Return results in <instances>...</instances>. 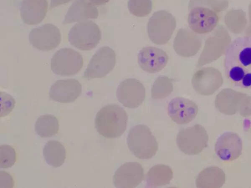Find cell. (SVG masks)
Returning a JSON list of instances; mask_svg holds the SVG:
<instances>
[{"instance_id": "7", "label": "cell", "mask_w": 251, "mask_h": 188, "mask_svg": "<svg viewBox=\"0 0 251 188\" xmlns=\"http://www.w3.org/2000/svg\"><path fill=\"white\" fill-rule=\"evenodd\" d=\"M188 16L189 26L199 34L208 33L216 27L219 22L218 11L205 5H189Z\"/></svg>"}, {"instance_id": "16", "label": "cell", "mask_w": 251, "mask_h": 188, "mask_svg": "<svg viewBox=\"0 0 251 188\" xmlns=\"http://www.w3.org/2000/svg\"><path fill=\"white\" fill-rule=\"evenodd\" d=\"M169 57L163 49L154 47H143L138 55V62L144 71L154 73L166 66Z\"/></svg>"}, {"instance_id": "30", "label": "cell", "mask_w": 251, "mask_h": 188, "mask_svg": "<svg viewBox=\"0 0 251 188\" xmlns=\"http://www.w3.org/2000/svg\"><path fill=\"white\" fill-rule=\"evenodd\" d=\"M0 118L8 115L14 107L15 101L13 97L5 92H0Z\"/></svg>"}, {"instance_id": "28", "label": "cell", "mask_w": 251, "mask_h": 188, "mask_svg": "<svg viewBox=\"0 0 251 188\" xmlns=\"http://www.w3.org/2000/svg\"><path fill=\"white\" fill-rule=\"evenodd\" d=\"M16 161V153L12 146L2 144L0 146V167L7 168L12 166Z\"/></svg>"}, {"instance_id": "1", "label": "cell", "mask_w": 251, "mask_h": 188, "mask_svg": "<svg viewBox=\"0 0 251 188\" xmlns=\"http://www.w3.org/2000/svg\"><path fill=\"white\" fill-rule=\"evenodd\" d=\"M224 66L227 78L235 87L251 89V36L239 37L230 43Z\"/></svg>"}, {"instance_id": "29", "label": "cell", "mask_w": 251, "mask_h": 188, "mask_svg": "<svg viewBox=\"0 0 251 188\" xmlns=\"http://www.w3.org/2000/svg\"><path fill=\"white\" fill-rule=\"evenodd\" d=\"M188 5H205L219 12L227 8L228 2L227 0H190Z\"/></svg>"}, {"instance_id": "19", "label": "cell", "mask_w": 251, "mask_h": 188, "mask_svg": "<svg viewBox=\"0 0 251 188\" xmlns=\"http://www.w3.org/2000/svg\"><path fill=\"white\" fill-rule=\"evenodd\" d=\"M247 94L231 89L222 90L216 96L215 106L221 113L233 115L239 112L242 101Z\"/></svg>"}, {"instance_id": "4", "label": "cell", "mask_w": 251, "mask_h": 188, "mask_svg": "<svg viewBox=\"0 0 251 188\" xmlns=\"http://www.w3.org/2000/svg\"><path fill=\"white\" fill-rule=\"evenodd\" d=\"M175 18L165 10L154 12L150 18L147 30L149 38L153 43L161 45L170 39L176 27Z\"/></svg>"}, {"instance_id": "21", "label": "cell", "mask_w": 251, "mask_h": 188, "mask_svg": "<svg viewBox=\"0 0 251 188\" xmlns=\"http://www.w3.org/2000/svg\"><path fill=\"white\" fill-rule=\"evenodd\" d=\"M98 15V9L89 0H75L69 8L63 24L97 19Z\"/></svg>"}, {"instance_id": "26", "label": "cell", "mask_w": 251, "mask_h": 188, "mask_svg": "<svg viewBox=\"0 0 251 188\" xmlns=\"http://www.w3.org/2000/svg\"><path fill=\"white\" fill-rule=\"evenodd\" d=\"M172 79L166 76H160L156 78L151 88V97L154 99L164 98L173 91Z\"/></svg>"}, {"instance_id": "10", "label": "cell", "mask_w": 251, "mask_h": 188, "mask_svg": "<svg viewBox=\"0 0 251 188\" xmlns=\"http://www.w3.org/2000/svg\"><path fill=\"white\" fill-rule=\"evenodd\" d=\"M61 35L58 28L51 24H46L32 29L29 34L30 43L35 48L49 51L60 43Z\"/></svg>"}, {"instance_id": "23", "label": "cell", "mask_w": 251, "mask_h": 188, "mask_svg": "<svg viewBox=\"0 0 251 188\" xmlns=\"http://www.w3.org/2000/svg\"><path fill=\"white\" fill-rule=\"evenodd\" d=\"M46 163L54 167L61 166L66 159V150L63 144L57 141L50 140L47 142L43 150Z\"/></svg>"}, {"instance_id": "18", "label": "cell", "mask_w": 251, "mask_h": 188, "mask_svg": "<svg viewBox=\"0 0 251 188\" xmlns=\"http://www.w3.org/2000/svg\"><path fill=\"white\" fill-rule=\"evenodd\" d=\"M201 46V38L188 28L179 29L174 40L176 52L183 57H190L197 54Z\"/></svg>"}, {"instance_id": "2", "label": "cell", "mask_w": 251, "mask_h": 188, "mask_svg": "<svg viewBox=\"0 0 251 188\" xmlns=\"http://www.w3.org/2000/svg\"><path fill=\"white\" fill-rule=\"evenodd\" d=\"M127 115L124 109L117 104H108L97 113L95 127L97 132L106 138H118L126 128Z\"/></svg>"}, {"instance_id": "6", "label": "cell", "mask_w": 251, "mask_h": 188, "mask_svg": "<svg viewBox=\"0 0 251 188\" xmlns=\"http://www.w3.org/2000/svg\"><path fill=\"white\" fill-rule=\"evenodd\" d=\"M208 136L205 128L196 124L192 127L181 129L177 134L176 144L184 153L198 154L208 145Z\"/></svg>"}, {"instance_id": "24", "label": "cell", "mask_w": 251, "mask_h": 188, "mask_svg": "<svg viewBox=\"0 0 251 188\" xmlns=\"http://www.w3.org/2000/svg\"><path fill=\"white\" fill-rule=\"evenodd\" d=\"M173 177V171L168 165L156 164L150 169L146 174L148 186L157 187L168 185Z\"/></svg>"}, {"instance_id": "12", "label": "cell", "mask_w": 251, "mask_h": 188, "mask_svg": "<svg viewBox=\"0 0 251 188\" xmlns=\"http://www.w3.org/2000/svg\"><path fill=\"white\" fill-rule=\"evenodd\" d=\"M116 95L118 101L125 107L135 108L145 98V88L143 84L135 78H127L120 83Z\"/></svg>"}, {"instance_id": "9", "label": "cell", "mask_w": 251, "mask_h": 188, "mask_svg": "<svg viewBox=\"0 0 251 188\" xmlns=\"http://www.w3.org/2000/svg\"><path fill=\"white\" fill-rule=\"evenodd\" d=\"M116 54L107 46L100 48L92 57L83 77L87 79L101 78L106 76L114 68Z\"/></svg>"}, {"instance_id": "33", "label": "cell", "mask_w": 251, "mask_h": 188, "mask_svg": "<svg viewBox=\"0 0 251 188\" xmlns=\"http://www.w3.org/2000/svg\"><path fill=\"white\" fill-rule=\"evenodd\" d=\"M72 0H50V9L56 7L58 5L65 4Z\"/></svg>"}, {"instance_id": "11", "label": "cell", "mask_w": 251, "mask_h": 188, "mask_svg": "<svg viewBox=\"0 0 251 188\" xmlns=\"http://www.w3.org/2000/svg\"><path fill=\"white\" fill-rule=\"evenodd\" d=\"M221 73L213 67H206L197 70L192 78L194 89L199 94L209 95L213 94L223 84Z\"/></svg>"}, {"instance_id": "34", "label": "cell", "mask_w": 251, "mask_h": 188, "mask_svg": "<svg viewBox=\"0 0 251 188\" xmlns=\"http://www.w3.org/2000/svg\"><path fill=\"white\" fill-rule=\"evenodd\" d=\"M94 5H104L109 1V0H89Z\"/></svg>"}, {"instance_id": "31", "label": "cell", "mask_w": 251, "mask_h": 188, "mask_svg": "<svg viewBox=\"0 0 251 188\" xmlns=\"http://www.w3.org/2000/svg\"><path fill=\"white\" fill-rule=\"evenodd\" d=\"M240 115L244 117L251 116V95L247 94L244 98L239 111Z\"/></svg>"}, {"instance_id": "15", "label": "cell", "mask_w": 251, "mask_h": 188, "mask_svg": "<svg viewBox=\"0 0 251 188\" xmlns=\"http://www.w3.org/2000/svg\"><path fill=\"white\" fill-rule=\"evenodd\" d=\"M198 112L197 105L193 101L182 97L172 99L168 107L169 117L178 124H185L193 120Z\"/></svg>"}, {"instance_id": "5", "label": "cell", "mask_w": 251, "mask_h": 188, "mask_svg": "<svg viewBox=\"0 0 251 188\" xmlns=\"http://www.w3.org/2000/svg\"><path fill=\"white\" fill-rule=\"evenodd\" d=\"M100 39L101 32L99 27L91 21L76 23L68 34L70 44L82 50H90L95 47Z\"/></svg>"}, {"instance_id": "32", "label": "cell", "mask_w": 251, "mask_h": 188, "mask_svg": "<svg viewBox=\"0 0 251 188\" xmlns=\"http://www.w3.org/2000/svg\"><path fill=\"white\" fill-rule=\"evenodd\" d=\"M14 180L11 176L4 171L0 172V188H12Z\"/></svg>"}, {"instance_id": "22", "label": "cell", "mask_w": 251, "mask_h": 188, "mask_svg": "<svg viewBox=\"0 0 251 188\" xmlns=\"http://www.w3.org/2000/svg\"><path fill=\"white\" fill-rule=\"evenodd\" d=\"M226 175L224 171L216 166L201 170L196 179L198 188H220L225 184Z\"/></svg>"}, {"instance_id": "20", "label": "cell", "mask_w": 251, "mask_h": 188, "mask_svg": "<svg viewBox=\"0 0 251 188\" xmlns=\"http://www.w3.org/2000/svg\"><path fill=\"white\" fill-rule=\"evenodd\" d=\"M48 6L47 0H22L20 14L23 22L28 25L39 24L46 15Z\"/></svg>"}, {"instance_id": "8", "label": "cell", "mask_w": 251, "mask_h": 188, "mask_svg": "<svg viewBox=\"0 0 251 188\" xmlns=\"http://www.w3.org/2000/svg\"><path fill=\"white\" fill-rule=\"evenodd\" d=\"M83 65L82 55L71 48H63L53 55L50 63L51 69L55 74L70 76L76 74Z\"/></svg>"}, {"instance_id": "3", "label": "cell", "mask_w": 251, "mask_h": 188, "mask_svg": "<svg viewBox=\"0 0 251 188\" xmlns=\"http://www.w3.org/2000/svg\"><path fill=\"white\" fill-rule=\"evenodd\" d=\"M128 148L137 158L149 159L155 156L158 146L155 138L150 128L144 124L132 127L127 137Z\"/></svg>"}, {"instance_id": "25", "label": "cell", "mask_w": 251, "mask_h": 188, "mask_svg": "<svg viewBox=\"0 0 251 188\" xmlns=\"http://www.w3.org/2000/svg\"><path fill=\"white\" fill-rule=\"evenodd\" d=\"M59 130V123L56 117L44 115L39 117L35 124V130L41 138H49L56 134Z\"/></svg>"}, {"instance_id": "14", "label": "cell", "mask_w": 251, "mask_h": 188, "mask_svg": "<svg viewBox=\"0 0 251 188\" xmlns=\"http://www.w3.org/2000/svg\"><path fill=\"white\" fill-rule=\"evenodd\" d=\"M242 141L236 133L226 132L217 139L215 151L217 156L224 161H232L241 155Z\"/></svg>"}, {"instance_id": "27", "label": "cell", "mask_w": 251, "mask_h": 188, "mask_svg": "<svg viewBox=\"0 0 251 188\" xmlns=\"http://www.w3.org/2000/svg\"><path fill=\"white\" fill-rule=\"evenodd\" d=\"M127 7L131 14L143 17L151 13L152 4L151 0H128Z\"/></svg>"}, {"instance_id": "17", "label": "cell", "mask_w": 251, "mask_h": 188, "mask_svg": "<svg viewBox=\"0 0 251 188\" xmlns=\"http://www.w3.org/2000/svg\"><path fill=\"white\" fill-rule=\"evenodd\" d=\"M81 91V85L76 79L58 80L51 86L49 97L54 101L68 103L75 101Z\"/></svg>"}, {"instance_id": "13", "label": "cell", "mask_w": 251, "mask_h": 188, "mask_svg": "<svg viewBox=\"0 0 251 188\" xmlns=\"http://www.w3.org/2000/svg\"><path fill=\"white\" fill-rule=\"evenodd\" d=\"M144 169L138 162H127L122 164L115 171L113 183L118 188H133L143 180Z\"/></svg>"}]
</instances>
